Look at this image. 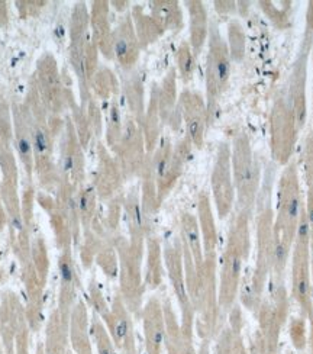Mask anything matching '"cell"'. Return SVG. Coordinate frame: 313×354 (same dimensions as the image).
Wrapping results in <instances>:
<instances>
[{"label":"cell","mask_w":313,"mask_h":354,"mask_svg":"<svg viewBox=\"0 0 313 354\" xmlns=\"http://www.w3.org/2000/svg\"><path fill=\"white\" fill-rule=\"evenodd\" d=\"M96 257H97L99 266L109 277H115L117 274L119 260H117V253H116L115 244L113 245L112 244L104 245Z\"/></svg>","instance_id":"obj_30"},{"label":"cell","mask_w":313,"mask_h":354,"mask_svg":"<svg viewBox=\"0 0 313 354\" xmlns=\"http://www.w3.org/2000/svg\"><path fill=\"white\" fill-rule=\"evenodd\" d=\"M227 244L220 257L218 301L222 314H229L236 304L238 293L243 283L244 264L251 253V230L249 224L254 214L235 209L231 214Z\"/></svg>","instance_id":"obj_2"},{"label":"cell","mask_w":313,"mask_h":354,"mask_svg":"<svg viewBox=\"0 0 313 354\" xmlns=\"http://www.w3.org/2000/svg\"><path fill=\"white\" fill-rule=\"evenodd\" d=\"M310 274H312V286H313V232H310Z\"/></svg>","instance_id":"obj_36"},{"label":"cell","mask_w":313,"mask_h":354,"mask_svg":"<svg viewBox=\"0 0 313 354\" xmlns=\"http://www.w3.org/2000/svg\"><path fill=\"white\" fill-rule=\"evenodd\" d=\"M234 340H235V330H232L229 326L222 327L216 334L214 354H232Z\"/></svg>","instance_id":"obj_31"},{"label":"cell","mask_w":313,"mask_h":354,"mask_svg":"<svg viewBox=\"0 0 313 354\" xmlns=\"http://www.w3.org/2000/svg\"><path fill=\"white\" fill-rule=\"evenodd\" d=\"M196 55L193 53L190 44L183 42L177 51V67L178 73H180V77L184 83H187L193 77V71H195L196 64Z\"/></svg>","instance_id":"obj_28"},{"label":"cell","mask_w":313,"mask_h":354,"mask_svg":"<svg viewBox=\"0 0 313 354\" xmlns=\"http://www.w3.org/2000/svg\"><path fill=\"white\" fill-rule=\"evenodd\" d=\"M289 334L292 338V344L297 351H305L309 344V331L306 327V318L296 317L292 318Z\"/></svg>","instance_id":"obj_29"},{"label":"cell","mask_w":313,"mask_h":354,"mask_svg":"<svg viewBox=\"0 0 313 354\" xmlns=\"http://www.w3.org/2000/svg\"><path fill=\"white\" fill-rule=\"evenodd\" d=\"M241 26L236 22H231L229 25V37L232 39V47H231V57L236 58V54H243L245 48V38L241 31Z\"/></svg>","instance_id":"obj_33"},{"label":"cell","mask_w":313,"mask_h":354,"mask_svg":"<svg viewBox=\"0 0 313 354\" xmlns=\"http://www.w3.org/2000/svg\"><path fill=\"white\" fill-rule=\"evenodd\" d=\"M59 272H61V290H59V305L58 311L61 315L70 318V313L76 299V288H77V277L74 272V263L71 259L70 248H66L63 256L59 257Z\"/></svg>","instance_id":"obj_20"},{"label":"cell","mask_w":313,"mask_h":354,"mask_svg":"<svg viewBox=\"0 0 313 354\" xmlns=\"http://www.w3.org/2000/svg\"><path fill=\"white\" fill-rule=\"evenodd\" d=\"M68 340L74 354H93L91 322H88L87 308L82 301L74 305L70 313Z\"/></svg>","instance_id":"obj_16"},{"label":"cell","mask_w":313,"mask_h":354,"mask_svg":"<svg viewBox=\"0 0 313 354\" xmlns=\"http://www.w3.org/2000/svg\"><path fill=\"white\" fill-rule=\"evenodd\" d=\"M162 256H164V264H166L167 272H169V277H170L174 295L182 311V321H180L182 328L184 333L195 335L196 313L195 309H193L190 297L187 293V288H186L182 241L177 240L173 244H167L162 250Z\"/></svg>","instance_id":"obj_10"},{"label":"cell","mask_w":313,"mask_h":354,"mask_svg":"<svg viewBox=\"0 0 313 354\" xmlns=\"http://www.w3.org/2000/svg\"><path fill=\"white\" fill-rule=\"evenodd\" d=\"M91 335L92 342L96 346L97 354H117V348L112 337L99 315H95L91 321Z\"/></svg>","instance_id":"obj_25"},{"label":"cell","mask_w":313,"mask_h":354,"mask_svg":"<svg viewBox=\"0 0 313 354\" xmlns=\"http://www.w3.org/2000/svg\"><path fill=\"white\" fill-rule=\"evenodd\" d=\"M306 32L313 34V2H310L309 12H307V21H306Z\"/></svg>","instance_id":"obj_35"},{"label":"cell","mask_w":313,"mask_h":354,"mask_svg":"<svg viewBox=\"0 0 313 354\" xmlns=\"http://www.w3.org/2000/svg\"><path fill=\"white\" fill-rule=\"evenodd\" d=\"M153 17L162 26L164 31L167 28H177L182 25V15L177 2H154Z\"/></svg>","instance_id":"obj_26"},{"label":"cell","mask_w":313,"mask_h":354,"mask_svg":"<svg viewBox=\"0 0 313 354\" xmlns=\"http://www.w3.org/2000/svg\"><path fill=\"white\" fill-rule=\"evenodd\" d=\"M146 244V268L144 274V283L146 289H157L162 283L164 268H162V247L161 241L155 235L150 234L145 240Z\"/></svg>","instance_id":"obj_21"},{"label":"cell","mask_w":313,"mask_h":354,"mask_svg":"<svg viewBox=\"0 0 313 354\" xmlns=\"http://www.w3.org/2000/svg\"><path fill=\"white\" fill-rule=\"evenodd\" d=\"M190 13V47L198 55L209 37V19L207 12L202 2H187Z\"/></svg>","instance_id":"obj_22"},{"label":"cell","mask_w":313,"mask_h":354,"mask_svg":"<svg viewBox=\"0 0 313 354\" xmlns=\"http://www.w3.org/2000/svg\"><path fill=\"white\" fill-rule=\"evenodd\" d=\"M68 322L70 318L61 315V313L57 309L47 324L46 342L41 343L37 354H71Z\"/></svg>","instance_id":"obj_17"},{"label":"cell","mask_w":313,"mask_h":354,"mask_svg":"<svg viewBox=\"0 0 313 354\" xmlns=\"http://www.w3.org/2000/svg\"><path fill=\"white\" fill-rule=\"evenodd\" d=\"M268 295H264L257 311L258 328L249 346L257 354H281L280 335L289 318L290 297L285 283H268Z\"/></svg>","instance_id":"obj_4"},{"label":"cell","mask_w":313,"mask_h":354,"mask_svg":"<svg viewBox=\"0 0 313 354\" xmlns=\"http://www.w3.org/2000/svg\"><path fill=\"white\" fill-rule=\"evenodd\" d=\"M211 185L218 216L225 219L234 212V206L236 203L231 166V145L228 142H222L218 147Z\"/></svg>","instance_id":"obj_11"},{"label":"cell","mask_w":313,"mask_h":354,"mask_svg":"<svg viewBox=\"0 0 313 354\" xmlns=\"http://www.w3.org/2000/svg\"><path fill=\"white\" fill-rule=\"evenodd\" d=\"M249 354H257V353H256V350H254V348H252L251 346H249Z\"/></svg>","instance_id":"obj_37"},{"label":"cell","mask_w":313,"mask_h":354,"mask_svg":"<svg viewBox=\"0 0 313 354\" xmlns=\"http://www.w3.org/2000/svg\"><path fill=\"white\" fill-rule=\"evenodd\" d=\"M126 93H128V103L132 109V113L137 115L140 120L142 115V86L137 79L129 82L126 86Z\"/></svg>","instance_id":"obj_32"},{"label":"cell","mask_w":313,"mask_h":354,"mask_svg":"<svg viewBox=\"0 0 313 354\" xmlns=\"http://www.w3.org/2000/svg\"><path fill=\"white\" fill-rule=\"evenodd\" d=\"M268 125H270L272 157L278 166L285 167L293 160L297 137L302 131L297 125L296 113L286 91L276 97Z\"/></svg>","instance_id":"obj_8"},{"label":"cell","mask_w":313,"mask_h":354,"mask_svg":"<svg viewBox=\"0 0 313 354\" xmlns=\"http://www.w3.org/2000/svg\"><path fill=\"white\" fill-rule=\"evenodd\" d=\"M144 328L145 354H162L164 340H166V319H164L162 302L153 297L146 301L141 311Z\"/></svg>","instance_id":"obj_13"},{"label":"cell","mask_w":313,"mask_h":354,"mask_svg":"<svg viewBox=\"0 0 313 354\" xmlns=\"http://www.w3.org/2000/svg\"><path fill=\"white\" fill-rule=\"evenodd\" d=\"M141 44L135 26L129 17L124 18L113 31V57L122 67L131 68L137 64Z\"/></svg>","instance_id":"obj_15"},{"label":"cell","mask_w":313,"mask_h":354,"mask_svg":"<svg viewBox=\"0 0 313 354\" xmlns=\"http://www.w3.org/2000/svg\"><path fill=\"white\" fill-rule=\"evenodd\" d=\"M164 319H166V340L164 347L167 354H211V342L203 340L199 350L195 347V335L183 331L180 321L177 319L169 298L162 302Z\"/></svg>","instance_id":"obj_12"},{"label":"cell","mask_w":313,"mask_h":354,"mask_svg":"<svg viewBox=\"0 0 313 354\" xmlns=\"http://www.w3.org/2000/svg\"><path fill=\"white\" fill-rule=\"evenodd\" d=\"M287 354H292V353H287Z\"/></svg>","instance_id":"obj_38"},{"label":"cell","mask_w":313,"mask_h":354,"mask_svg":"<svg viewBox=\"0 0 313 354\" xmlns=\"http://www.w3.org/2000/svg\"><path fill=\"white\" fill-rule=\"evenodd\" d=\"M292 298L307 321L313 318V286L310 274V227L306 206L292 247Z\"/></svg>","instance_id":"obj_6"},{"label":"cell","mask_w":313,"mask_h":354,"mask_svg":"<svg viewBox=\"0 0 313 354\" xmlns=\"http://www.w3.org/2000/svg\"><path fill=\"white\" fill-rule=\"evenodd\" d=\"M88 292H91V301H92V305L95 308V311L97 313V315L100 318H103L104 315H106L111 311V308L108 306L106 301H104L102 290L99 289V286L96 283H92L91 288H88Z\"/></svg>","instance_id":"obj_34"},{"label":"cell","mask_w":313,"mask_h":354,"mask_svg":"<svg viewBox=\"0 0 313 354\" xmlns=\"http://www.w3.org/2000/svg\"><path fill=\"white\" fill-rule=\"evenodd\" d=\"M119 260V295L132 315H141L142 298L145 292L141 263L144 248L132 245L128 240L119 237L113 241Z\"/></svg>","instance_id":"obj_7"},{"label":"cell","mask_w":313,"mask_h":354,"mask_svg":"<svg viewBox=\"0 0 313 354\" xmlns=\"http://www.w3.org/2000/svg\"><path fill=\"white\" fill-rule=\"evenodd\" d=\"M244 315H243V309L240 305H235L231 311H229V319H228V326L235 330V340H234V351L232 354H249V350L247 348L244 343V337H243V330H244Z\"/></svg>","instance_id":"obj_27"},{"label":"cell","mask_w":313,"mask_h":354,"mask_svg":"<svg viewBox=\"0 0 313 354\" xmlns=\"http://www.w3.org/2000/svg\"><path fill=\"white\" fill-rule=\"evenodd\" d=\"M270 186L260 190L256 215V266L247 286H241V301L249 311L256 313L263 301L267 283L273 272L274 259V209Z\"/></svg>","instance_id":"obj_3"},{"label":"cell","mask_w":313,"mask_h":354,"mask_svg":"<svg viewBox=\"0 0 313 354\" xmlns=\"http://www.w3.org/2000/svg\"><path fill=\"white\" fill-rule=\"evenodd\" d=\"M209 51L206 58V97L209 118L214 113L218 100L227 91L231 77V53L222 38L216 22L209 26Z\"/></svg>","instance_id":"obj_9"},{"label":"cell","mask_w":313,"mask_h":354,"mask_svg":"<svg viewBox=\"0 0 313 354\" xmlns=\"http://www.w3.org/2000/svg\"><path fill=\"white\" fill-rule=\"evenodd\" d=\"M124 211H125V218H126L128 231H129V243L132 245L144 248L145 240L148 235H150V231H148L146 223L142 215L141 201L137 190H132L131 194L125 198Z\"/></svg>","instance_id":"obj_19"},{"label":"cell","mask_w":313,"mask_h":354,"mask_svg":"<svg viewBox=\"0 0 313 354\" xmlns=\"http://www.w3.org/2000/svg\"><path fill=\"white\" fill-rule=\"evenodd\" d=\"M133 21H135V32L141 47L154 42L164 32L162 26L157 22V19L145 15L140 6L133 9Z\"/></svg>","instance_id":"obj_23"},{"label":"cell","mask_w":313,"mask_h":354,"mask_svg":"<svg viewBox=\"0 0 313 354\" xmlns=\"http://www.w3.org/2000/svg\"><path fill=\"white\" fill-rule=\"evenodd\" d=\"M180 108L186 122L187 138L193 145L202 149L205 141V129L209 120L207 105L200 95L184 91L180 96Z\"/></svg>","instance_id":"obj_14"},{"label":"cell","mask_w":313,"mask_h":354,"mask_svg":"<svg viewBox=\"0 0 313 354\" xmlns=\"http://www.w3.org/2000/svg\"><path fill=\"white\" fill-rule=\"evenodd\" d=\"M198 214H199V228L202 234V245L203 256H218V243L219 235L215 223V216L212 212L211 199H209L206 192H202L198 199Z\"/></svg>","instance_id":"obj_18"},{"label":"cell","mask_w":313,"mask_h":354,"mask_svg":"<svg viewBox=\"0 0 313 354\" xmlns=\"http://www.w3.org/2000/svg\"><path fill=\"white\" fill-rule=\"evenodd\" d=\"M231 166L236 194V209L254 214L260 195L261 170L245 131L238 132L232 140Z\"/></svg>","instance_id":"obj_5"},{"label":"cell","mask_w":313,"mask_h":354,"mask_svg":"<svg viewBox=\"0 0 313 354\" xmlns=\"http://www.w3.org/2000/svg\"><path fill=\"white\" fill-rule=\"evenodd\" d=\"M302 156H303L305 179H306V186H307L305 206H306L310 232H313V131H310L306 137Z\"/></svg>","instance_id":"obj_24"},{"label":"cell","mask_w":313,"mask_h":354,"mask_svg":"<svg viewBox=\"0 0 313 354\" xmlns=\"http://www.w3.org/2000/svg\"><path fill=\"white\" fill-rule=\"evenodd\" d=\"M305 208L299 180V167L293 158L285 166L277 185V202L274 211V259L268 283H285V272L292 254V247L299 228Z\"/></svg>","instance_id":"obj_1"}]
</instances>
